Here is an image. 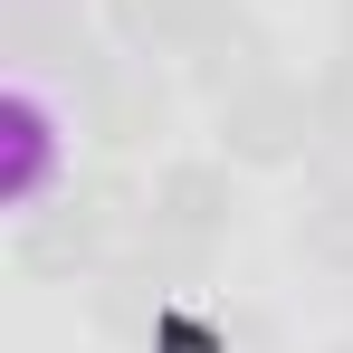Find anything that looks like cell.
<instances>
[{
  "label": "cell",
  "instance_id": "6da1fadb",
  "mask_svg": "<svg viewBox=\"0 0 353 353\" xmlns=\"http://www.w3.org/2000/svg\"><path fill=\"white\" fill-rule=\"evenodd\" d=\"M305 134H315V96H296L287 77H248L230 96V153L248 163H287Z\"/></svg>",
  "mask_w": 353,
  "mask_h": 353
},
{
  "label": "cell",
  "instance_id": "7a4b0ae2",
  "mask_svg": "<svg viewBox=\"0 0 353 353\" xmlns=\"http://www.w3.org/2000/svg\"><path fill=\"white\" fill-rule=\"evenodd\" d=\"M220 210H230V181L210 172V163H181V172H163V191H153V220L181 230V239H210Z\"/></svg>",
  "mask_w": 353,
  "mask_h": 353
},
{
  "label": "cell",
  "instance_id": "3957f363",
  "mask_svg": "<svg viewBox=\"0 0 353 353\" xmlns=\"http://www.w3.org/2000/svg\"><path fill=\"white\" fill-rule=\"evenodd\" d=\"M96 230H105V220H96L86 201H67L58 220H39V230L19 239V268H39V277H58V268H86V258H96Z\"/></svg>",
  "mask_w": 353,
  "mask_h": 353
},
{
  "label": "cell",
  "instance_id": "277c9868",
  "mask_svg": "<svg viewBox=\"0 0 353 353\" xmlns=\"http://www.w3.org/2000/svg\"><path fill=\"white\" fill-rule=\"evenodd\" d=\"M10 124H19V201H39V181H48V96L10 86Z\"/></svg>",
  "mask_w": 353,
  "mask_h": 353
},
{
  "label": "cell",
  "instance_id": "5b68a950",
  "mask_svg": "<svg viewBox=\"0 0 353 353\" xmlns=\"http://www.w3.org/2000/svg\"><path fill=\"white\" fill-rule=\"evenodd\" d=\"M315 134L353 143V48H344L334 67H325V86H315Z\"/></svg>",
  "mask_w": 353,
  "mask_h": 353
},
{
  "label": "cell",
  "instance_id": "8992f818",
  "mask_svg": "<svg viewBox=\"0 0 353 353\" xmlns=\"http://www.w3.org/2000/svg\"><path fill=\"white\" fill-rule=\"evenodd\" d=\"M305 248H315V258H334V268H353V191H334V201L305 220Z\"/></svg>",
  "mask_w": 353,
  "mask_h": 353
},
{
  "label": "cell",
  "instance_id": "52a82bcc",
  "mask_svg": "<svg viewBox=\"0 0 353 353\" xmlns=\"http://www.w3.org/2000/svg\"><path fill=\"white\" fill-rule=\"evenodd\" d=\"M344 39H353V0H344Z\"/></svg>",
  "mask_w": 353,
  "mask_h": 353
}]
</instances>
